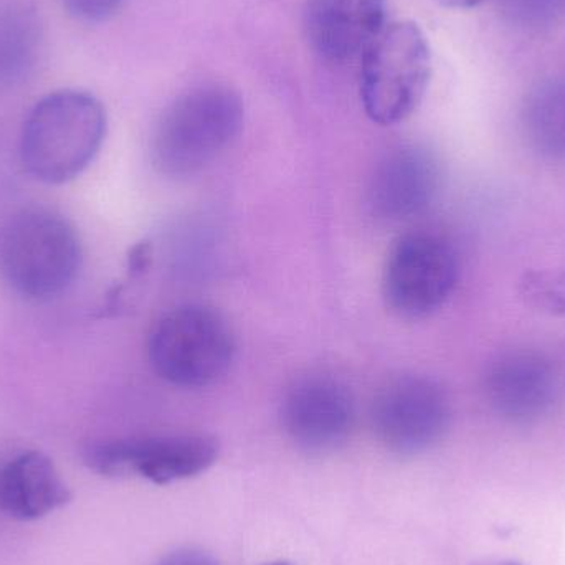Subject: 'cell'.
I'll return each mask as SVG.
<instances>
[{
  "label": "cell",
  "instance_id": "cell-1",
  "mask_svg": "<svg viewBox=\"0 0 565 565\" xmlns=\"http://www.w3.org/2000/svg\"><path fill=\"white\" fill-rule=\"evenodd\" d=\"M108 131L105 106L83 89H58L35 103L22 126L20 161L43 184L82 175L102 151Z\"/></svg>",
  "mask_w": 565,
  "mask_h": 565
},
{
  "label": "cell",
  "instance_id": "cell-2",
  "mask_svg": "<svg viewBox=\"0 0 565 565\" xmlns=\"http://www.w3.org/2000/svg\"><path fill=\"white\" fill-rule=\"evenodd\" d=\"M242 96L224 83L182 93L162 111L151 138L154 168L168 178H189L224 154L244 128Z\"/></svg>",
  "mask_w": 565,
  "mask_h": 565
},
{
  "label": "cell",
  "instance_id": "cell-3",
  "mask_svg": "<svg viewBox=\"0 0 565 565\" xmlns=\"http://www.w3.org/2000/svg\"><path fill=\"white\" fill-rule=\"evenodd\" d=\"M82 264L75 225L53 209H22L0 225V277L22 298H56L75 282Z\"/></svg>",
  "mask_w": 565,
  "mask_h": 565
},
{
  "label": "cell",
  "instance_id": "cell-4",
  "mask_svg": "<svg viewBox=\"0 0 565 565\" xmlns=\"http://www.w3.org/2000/svg\"><path fill=\"white\" fill-rule=\"evenodd\" d=\"M234 355L235 339L227 319L205 305L171 309L149 334V364L174 387L215 384L227 374Z\"/></svg>",
  "mask_w": 565,
  "mask_h": 565
},
{
  "label": "cell",
  "instance_id": "cell-5",
  "mask_svg": "<svg viewBox=\"0 0 565 565\" xmlns=\"http://www.w3.org/2000/svg\"><path fill=\"white\" fill-rule=\"evenodd\" d=\"M359 62L365 115L381 126L405 121L424 99L431 75L430 46L417 23H388Z\"/></svg>",
  "mask_w": 565,
  "mask_h": 565
},
{
  "label": "cell",
  "instance_id": "cell-6",
  "mask_svg": "<svg viewBox=\"0 0 565 565\" xmlns=\"http://www.w3.org/2000/svg\"><path fill=\"white\" fill-rule=\"evenodd\" d=\"M458 271L457 254L447 241L427 232L404 235L385 260V302L402 318H427L450 299Z\"/></svg>",
  "mask_w": 565,
  "mask_h": 565
},
{
  "label": "cell",
  "instance_id": "cell-7",
  "mask_svg": "<svg viewBox=\"0 0 565 565\" xmlns=\"http://www.w3.org/2000/svg\"><path fill=\"white\" fill-rule=\"evenodd\" d=\"M218 451V441L207 435H159L99 441L86 448L83 460L103 477H139L162 487L204 473Z\"/></svg>",
  "mask_w": 565,
  "mask_h": 565
},
{
  "label": "cell",
  "instance_id": "cell-8",
  "mask_svg": "<svg viewBox=\"0 0 565 565\" xmlns=\"http://www.w3.org/2000/svg\"><path fill=\"white\" fill-rule=\"evenodd\" d=\"M451 408L447 392L425 375H402L387 382L371 405L379 444L398 457H417L447 434Z\"/></svg>",
  "mask_w": 565,
  "mask_h": 565
},
{
  "label": "cell",
  "instance_id": "cell-9",
  "mask_svg": "<svg viewBox=\"0 0 565 565\" xmlns=\"http://www.w3.org/2000/svg\"><path fill=\"white\" fill-rule=\"evenodd\" d=\"M355 405L348 385L326 374L298 379L286 392L281 424L292 445L309 455H328L348 441Z\"/></svg>",
  "mask_w": 565,
  "mask_h": 565
},
{
  "label": "cell",
  "instance_id": "cell-10",
  "mask_svg": "<svg viewBox=\"0 0 565 565\" xmlns=\"http://www.w3.org/2000/svg\"><path fill=\"white\" fill-rule=\"evenodd\" d=\"M387 0H306L302 29L312 52L332 65L361 60L384 30Z\"/></svg>",
  "mask_w": 565,
  "mask_h": 565
},
{
  "label": "cell",
  "instance_id": "cell-11",
  "mask_svg": "<svg viewBox=\"0 0 565 565\" xmlns=\"http://www.w3.org/2000/svg\"><path fill=\"white\" fill-rule=\"evenodd\" d=\"M440 171L427 149L401 146L375 166L367 205L379 221L404 222L422 214L438 191Z\"/></svg>",
  "mask_w": 565,
  "mask_h": 565
},
{
  "label": "cell",
  "instance_id": "cell-12",
  "mask_svg": "<svg viewBox=\"0 0 565 565\" xmlns=\"http://www.w3.org/2000/svg\"><path fill=\"white\" fill-rule=\"evenodd\" d=\"M484 391L497 414L526 424L546 414L556 401V372L531 352L503 355L488 371Z\"/></svg>",
  "mask_w": 565,
  "mask_h": 565
},
{
  "label": "cell",
  "instance_id": "cell-13",
  "mask_svg": "<svg viewBox=\"0 0 565 565\" xmlns=\"http://www.w3.org/2000/svg\"><path fill=\"white\" fill-rule=\"evenodd\" d=\"M72 500L53 461L40 451H25L0 470V511L15 521L49 516Z\"/></svg>",
  "mask_w": 565,
  "mask_h": 565
},
{
  "label": "cell",
  "instance_id": "cell-14",
  "mask_svg": "<svg viewBox=\"0 0 565 565\" xmlns=\"http://www.w3.org/2000/svg\"><path fill=\"white\" fill-rule=\"evenodd\" d=\"M43 23L23 0H0V93L25 85L42 60Z\"/></svg>",
  "mask_w": 565,
  "mask_h": 565
},
{
  "label": "cell",
  "instance_id": "cell-15",
  "mask_svg": "<svg viewBox=\"0 0 565 565\" xmlns=\"http://www.w3.org/2000/svg\"><path fill=\"white\" fill-rule=\"evenodd\" d=\"M523 126L527 141L541 156L565 161V78H547L531 89Z\"/></svg>",
  "mask_w": 565,
  "mask_h": 565
},
{
  "label": "cell",
  "instance_id": "cell-16",
  "mask_svg": "<svg viewBox=\"0 0 565 565\" xmlns=\"http://www.w3.org/2000/svg\"><path fill=\"white\" fill-rule=\"evenodd\" d=\"M523 295L536 308L565 312V278L553 274H533L523 282Z\"/></svg>",
  "mask_w": 565,
  "mask_h": 565
},
{
  "label": "cell",
  "instance_id": "cell-17",
  "mask_svg": "<svg viewBox=\"0 0 565 565\" xmlns=\"http://www.w3.org/2000/svg\"><path fill=\"white\" fill-rule=\"evenodd\" d=\"M504 12L514 22L526 26H543L563 15L565 0H501Z\"/></svg>",
  "mask_w": 565,
  "mask_h": 565
},
{
  "label": "cell",
  "instance_id": "cell-18",
  "mask_svg": "<svg viewBox=\"0 0 565 565\" xmlns=\"http://www.w3.org/2000/svg\"><path fill=\"white\" fill-rule=\"evenodd\" d=\"M126 0H62L73 19L85 23H102L113 19Z\"/></svg>",
  "mask_w": 565,
  "mask_h": 565
},
{
  "label": "cell",
  "instance_id": "cell-19",
  "mask_svg": "<svg viewBox=\"0 0 565 565\" xmlns=\"http://www.w3.org/2000/svg\"><path fill=\"white\" fill-rule=\"evenodd\" d=\"M158 565H218L214 557L198 550H178Z\"/></svg>",
  "mask_w": 565,
  "mask_h": 565
},
{
  "label": "cell",
  "instance_id": "cell-20",
  "mask_svg": "<svg viewBox=\"0 0 565 565\" xmlns=\"http://www.w3.org/2000/svg\"><path fill=\"white\" fill-rule=\"evenodd\" d=\"M149 265H151V245L146 242L135 245L128 255L129 278L141 277L148 271Z\"/></svg>",
  "mask_w": 565,
  "mask_h": 565
},
{
  "label": "cell",
  "instance_id": "cell-21",
  "mask_svg": "<svg viewBox=\"0 0 565 565\" xmlns=\"http://www.w3.org/2000/svg\"><path fill=\"white\" fill-rule=\"evenodd\" d=\"M438 6L447 7V9H473L480 6L484 0H434Z\"/></svg>",
  "mask_w": 565,
  "mask_h": 565
},
{
  "label": "cell",
  "instance_id": "cell-22",
  "mask_svg": "<svg viewBox=\"0 0 565 565\" xmlns=\"http://www.w3.org/2000/svg\"><path fill=\"white\" fill-rule=\"evenodd\" d=\"M478 565H524L518 563V561L503 559V561H487V563H481Z\"/></svg>",
  "mask_w": 565,
  "mask_h": 565
},
{
  "label": "cell",
  "instance_id": "cell-23",
  "mask_svg": "<svg viewBox=\"0 0 565 565\" xmlns=\"http://www.w3.org/2000/svg\"><path fill=\"white\" fill-rule=\"evenodd\" d=\"M265 565H291L288 563H271V564H265Z\"/></svg>",
  "mask_w": 565,
  "mask_h": 565
}]
</instances>
